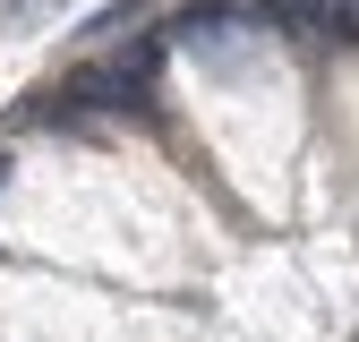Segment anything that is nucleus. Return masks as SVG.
Segmentation results:
<instances>
[{
  "label": "nucleus",
  "mask_w": 359,
  "mask_h": 342,
  "mask_svg": "<svg viewBox=\"0 0 359 342\" xmlns=\"http://www.w3.org/2000/svg\"><path fill=\"white\" fill-rule=\"evenodd\" d=\"M60 9V0H0V26H9V34H26L34 18H52Z\"/></svg>",
  "instance_id": "obj_1"
},
{
  "label": "nucleus",
  "mask_w": 359,
  "mask_h": 342,
  "mask_svg": "<svg viewBox=\"0 0 359 342\" xmlns=\"http://www.w3.org/2000/svg\"><path fill=\"white\" fill-rule=\"evenodd\" d=\"M0 180H9V163H0Z\"/></svg>",
  "instance_id": "obj_2"
}]
</instances>
